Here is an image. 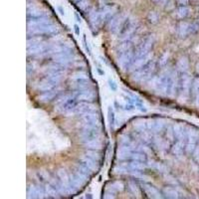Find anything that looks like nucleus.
<instances>
[{
	"instance_id": "nucleus-3",
	"label": "nucleus",
	"mask_w": 199,
	"mask_h": 199,
	"mask_svg": "<svg viewBox=\"0 0 199 199\" xmlns=\"http://www.w3.org/2000/svg\"><path fill=\"white\" fill-rule=\"evenodd\" d=\"M108 83H110V87H112V89H114V90L117 89V86L115 85V83H114V82H112V81L110 80V81H108Z\"/></svg>"
},
{
	"instance_id": "nucleus-2",
	"label": "nucleus",
	"mask_w": 199,
	"mask_h": 199,
	"mask_svg": "<svg viewBox=\"0 0 199 199\" xmlns=\"http://www.w3.org/2000/svg\"><path fill=\"white\" fill-rule=\"evenodd\" d=\"M84 43H85V48H86V50L88 51V53H89V54H91V51H90L89 47L87 46V40H86V35H84Z\"/></svg>"
},
{
	"instance_id": "nucleus-1",
	"label": "nucleus",
	"mask_w": 199,
	"mask_h": 199,
	"mask_svg": "<svg viewBox=\"0 0 199 199\" xmlns=\"http://www.w3.org/2000/svg\"><path fill=\"white\" fill-rule=\"evenodd\" d=\"M74 30H75V33H76L77 35H80V28H79V26L77 24L74 25Z\"/></svg>"
}]
</instances>
